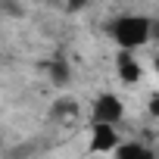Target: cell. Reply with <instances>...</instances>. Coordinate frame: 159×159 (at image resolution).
<instances>
[{
    "label": "cell",
    "mask_w": 159,
    "mask_h": 159,
    "mask_svg": "<svg viewBox=\"0 0 159 159\" xmlns=\"http://www.w3.org/2000/svg\"><path fill=\"white\" fill-rule=\"evenodd\" d=\"M116 69H119V78H122V81H128V84H134L137 78H140V66H137V59H134L128 50H122V53H119Z\"/></svg>",
    "instance_id": "obj_4"
},
{
    "label": "cell",
    "mask_w": 159,
    "mask_h": 159,
    "mask_svg": "<svg viewBox=\"0 0 159 159\" xmlns=\"http://www.w3.org/2000/svg\"><path fill=\"white\" fill-rule=\"evenodd\" d=\"M66 116H78V103H75V100H56V103L50 106V119L62 122Z\"/></svg>",
    "instance_id": "obj_5"
},
{
    "label": "cell",
    "mask_w": 159,
    "mask_h": 159,
    "mask_svg": "<svg viewBox=\"0 0 159 159\" xmlns=\"http://www.w3.org/2000/svg\"><path fill=\"white\" fill-rule=\"evenodd\" d=\"M122 112H125V106H122V100L116 97V94H100L97 100H94V109H91V119H94V125H116L119 119H122Z\"/></svg>",
    "instance_id": "obj_2"
},
{
    "label": "cell",
    "mask_w": 159,
    "mask_h": 159,
    "mask_svg": "<svg viewBox=\"0 0 159 159\" xmlns=\"http://www.w3.org/2000/svg\"><path fill=\"white\" fill-rule=\"evenodd\" d=\"M150 19L147 16H122L112 22V38L122 50H137L140 44H147L150 38Z\"/></svg>",
    "instance_id": "obj_1"
},
{
    "label": "cell",
    "mask_w": 159,
    "mask_h": 159,
    "mask_svg": "<svg viewBox=\"0 0 159 159\" xmlns=\"http://www.w3.org/2000/svg\"><path fill=\"white\" fill-rule=\"evenodd\" d=\"M50 78H53L56 84H66V81H69V66H66L62 59H53V62H50Z\"/></svg>",
    "instance_id": "obj_7"
},
{
    "label": "cell",
    "mask_w": 159,
    "mask_h": 159,
    "mask_svg": "<svg viewBox=\"0 0 159 159\" xmlns=\"http://www.w3.org/2000/svg\"><path fill=\"white\" fill-rule=\"evenodd\" d=\"M156 75H159V59H156Z\"/></svg>",
    "instance_id": "obj_11"
},
{
    "label": "cell",
    "mask_w": 159,
    "mask_h": 159,
    "mask_svg": "<svg viewBox=\"0 0 159 159\" xmlns=\"http://www.w3.org/2000/svg\"><path fill=\"white\" fill-rule=\"evenodd\" d=\"M150 38L159 41V19H153V25H150Z\"/></svg>",
    "instance_id": "obj_10"
},
{
    "label": "cell",
    "mask_w": 159,
    "mask_h": 159,
    "mask_svg": "<svg viewBox=\"0 0 159 159\" xmlns=\"http://www.w3.org/2000/svg\"><path fill=\"white\" fill-rule=\"evenodd\" d=\"M119 159H156L147 147H140V143H122L119 147Z\"/></svg>",
    "instance_id": "obj_6"
},
{
    "label": "cell",
    "mask_w": 159,
    "mask_h": 159,
    "mask_svg": "<svg viewBox=\"0 0 159 159\" xmlns=\"http://www.w3.org/2000/svg\"><path fill=\"white\" fill-rule=\"evenodd\" d=\"M116 143H119V134H116V128L112 125H94V134H91V153H109V150H116Z\"/></svg>",
    "instance_id": "obj_3"
},
{
    "label": "cell",
    "mask_w": 159,
    "mask_h": 159,
    "mask_svg": "<svg viewBox=\"0 0 159 159\" xmlns=\"http://www.w3.org/2000/svg\"><path fill=\"white\" fill-rule=\"evenodd\" d=\"M150 116H156V119H159V97H153V100H150Z\"/></svg>",
    "instance_id": "obj_8"
},
{
    "label": "cell",
    "mask_w": 159,
    "mask_h": 159,
    "mask_svg": "<svg viewBox=\"0 0 159 159\" xmlns=\"http://www.w3.org/2000/svg\"><path fill=\"white\" fill-rule=\"evenodd\" d=\"M66 3H69V10H81V7L88 3V0H66Z\"/></svg>",
    "instance_id": "obj_9"
}]
</instances>
